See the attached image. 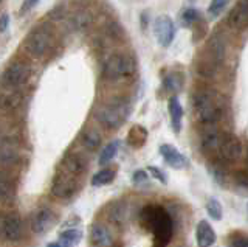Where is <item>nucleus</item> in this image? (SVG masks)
Listing matches in <instances>:
<instances>
[{
  "mask_svg": "<svg viewBox=\"0 0 248 247\" xmlns=\"http://www.w3.org/2000/svg\"><path fill=\"white\" fill-rule=\"evenodd\" d=\"M85 160L81 154L70 152L61 160L51 181V195L58 199H70L79 191L85 173Z\"/></svg>",
  "mask_w": 248,
  "mask_h": 247,
  "instance_id": "obj_1",
  "label": "nucleus"
},
{
  "mask_svg": "<svg viewBox=\"0 0 248 247\" xmlns=\"http://www.w3.org/2000/svg\"><path fill=\"white\" fill-rule=\"evenodd\" d=\"M140 222L154 236V247H168L174 235V221L163 205L151 204L140 212Z\"/></svg>",
  "mask_w": 248,
  "mask_h": 247,
  "instance_id": "obj_2",
  "label": "nucleus"
},
{
  "mask_svg": "<svg viewBox=\"0 0 248 247\" xmlns=\"http://www.w3.org/2000/svg\"><path fill=\"white\" fill-rule=\"evenodd\" d=\"M192 106L199 121L205 126H216L223 117V104L209 89H199L194 92Z\"/></svg>",
  "mask_w": 248,
  "mask_h": 247,
  "instance_id": "obj_3",
  "label": "nucleus"
},
{
  "mask_svg": "<svg viewBox=\"0 0 248 247\" xmlns=\"http://www.w3.org/2000/svg\"><path fill=\"white\" fill-rule=\"evenodd\" d=\"M130 112L132 106L126 98H115L98 107L95 118L107 129H118L129 118Z\"/></svg>",
  "mask_w": 248,
  "mask_h": 247,
  "instance_id": "obj_4",
  "label": "nucleus"
},
{
  "mask_svg": "<svg viewBox=\"0 0 248 247\" xmlns=\"http://www.w3.org/2000/svg\"><path fill=\"white\" fill-rule=\"evenodd\" d=\"M135 73V61L127 53H113L103 66V78L107 81H118L129 78Z\"/></svg>",
  "mask_w": 248,
  "mask_h": 247,
  "instance_id": "obj_5",
  "label": "nucleus"
},
{
  "mask_svg": "<svg viewBox=\"0 0 248 247\" xmlns=\"http://www.w3.org/2000/svg\"><path fill=\"white\" fill-rule=\"evenodd\" d=\"M53 41L54 37L51 30L45 25H41L36 27L33 32H30V34L25 37L23 47L33 58H44L50 51Z\"/></svg>",
  "mask_w": 248,
  "mask_h": 247,
  "instance_id": "obj_6",
  "label": "nucleus"
},
{
  "mask_svg": "<svg viewBox=\"0 0 248 247\" xmlns=\"http://www.w3.org/2000/svg\"><path fill=\"white\" fill-rule=\"evenodd\" d=\"M31 75V68L28 64L22 61H14L8 66L2 73V84L3 87L20 89L25 84Z\"/></svg>",
  "mask_w": 248,
  "mask_h": 247,
  "instance_id": "obj_7",
  "label": "nucleus"
},
{
  "mask_svg": "<svg viewBox=\"0 0 248 247\" xmlns=\"http://www.w3.org/2000/svg\"><path fill=\"white\" fill-rule=\"evenodd\" d=\"M23 238V222L17 214L0 216V239L8 243H19Z\"/></svg>",
  "mask_w": 248,
  "mask_h": 247,
  "instance_id": "obj_8",
  "label": "nucleus"
},
{
  "mask_svg": "<svg viewBox=\"0 0 248 247\" xmlns=\"http://www.w3.org/2000/svg\"><path fill=\"white\" fill-rule=\"evenodd\" d=\"M58 224V216L51 208L41 207L34 212L33 218H31V229L37 235H45Z\"/></svg>",
  "mask_w": 248,
  "mask_h": 247,
  "instance_id": "obj_9",
  "label": "nucleus"
},
{
  "mask_svg": "<svg viewBox=\"0 0 248 247\" xmlns=\"http://www.w3.org/2000/svg\"><path fill=\"white\" fill-rule=\"evenodd\" d=\"M206 53H208L206 58L211 59L219 67L225 63V56H227V37L223 36V33L216 32L211 34L206 44Z\"/></svg>",
  "mask_w": 248,
  "mask_h": 247,
  "instance_id": "obj_10",
  "label": "nucleus"
},
{
  "mask_svg": "<svg viewBox=\"0 0 248 247\" xmlns=\"http://www.w3.org/2000/svg\"><path fill=\"white\" fill-rule=\"evenodd\" d=\"M242 142L239 140L236 135H231V134H223V138L220 142V146L217 152L219 156L225 160V162H234L237 160L240 156H242Z\"/></svg>",
  "mask_w": 248,
  "mask_h": 247,
  "instance_id": "obj_11",
  "label": "nucleus"
},
{
  "mask_svg": "<svg viewBox=\"0 0 248 247\" xmlns=\"http://www.w3.org/2000/svg\"><path fill=\"white\" fill-rule=\"evenodd\" d=\"M154 32H155V36H157L158 44L161 47H169V45L172 44L174 36H175V25L169 16H158L155 19Z\"/></svg>",
  "mask_w": 248,
  "mask_h": 247,
  "instance_id": "obj_12",
  "label": "nucleus"
},
{
  "mask_svg": "<svg viewBox=\"0 0 248 247\" xmlns=\"http://www.w3.org/2000/svg\"><path fill=\"white\" fill-rule=\"evenodd\" d=\"M23 101V94L20 89L3 87L0 90V109L5 112H10L17 109Z\"/></svg>",
  "mask_w": 248,
  "mask_h": 247,
  "instance_id": "obj_13",
  "label": "nucleus"
},
{
  "mask_svg": "<svg viewBox=\"0 0 248 247\" xmlns=\"http://www.w3.org/2000/svg\"><path fill=\"white\" fill-rule=\"evenodd\" d=\"M222 138H223V134L219 129L214 128V126H206V129L203 131V134H202V138H200L202 149H203L205 152H209V154L217 152Z\"/></svg>",
  "mask_w": 248,
  "mask_h": 247,
  "instance_id": "obj_14",
  "label": "nucleus"
},
{
  "mask_svg": "<svg viewBox=\"0 0 248 247\" xmlns=\"http://www.w3.org/2000/svg\"><path fill=\"white\" fill-rule=\"evenodd\" d=\"M160 154H161V157L165 159V162L170 168L182 169V168H185L186 165H188V160H186V157L183 156V154L177 148H174V146H170L168 143L160 146Z\"/></svg>",
  "mask_w": 248,
  "mask_h": 247,
  "instance_id": "obj_15",
  "label": "nucleus"
},
{
  "mask_svg": "<svg viewBox=\"0 0 248 247\" xmlns=\"http://www.w3.org/2000/svg\"><path fill=\"white\" fill-rule=\"evenodd\" d=\"M248 20V2L240 0V2L231 10L228 16V25L232 30H244Z\"/></svg>",
  "mask_w": 248,
  "mask_h": 247,
  "instance_id": "obj_16",
  "label": "nucleus"
},
{
  "mask_svg": "<svg viewBox=\"0 0 248 247\" xmlns=\"http://www.w3.org/2000/svg\"><path fill=\"white\" fill-rule=\"evenodd\" d=\"M216 231L208 221L202 219L196 227V243L197 247H211L216 243Z\"/></svg>",
  "mask_w": 248,
  "mask_h": 247,
  "instance_id": "obj_17",
  "label": "nucleus"
},
{
  "mask_svg": "<svg viewBox=\"0 0 248 247\" xmlns=\"http://www.w3.org/2000/svg\"><path fill=\"white\" fill-rule=\"evenodd\" d=\"M19 159V149L11 137H3L0 140V165H11Z\"/></svg>",
  "mask_w": 248,
  "mask_h": 247,
  "instance_id": "obj_18",
  "label": "nucleus"
},
{
  "mask_svg": "<svg viewBox=\"0 0 248 247\" xmlns=\"http://www.w3.org/2000/svg\"><path fill=\"white\" fill-rule=\"evenodd\" d=\"M90 241L96 247H108V246H112L113 239H112L110 230H108L104 224L95 222V224H92V227H90Z\"/></svg>",
  "mask_w": 248,
  "mask_h": 247,
  "instance_id": "obj_19",
  "label": "nucleus"
},
{
  "mask_svg": "<svg viewBox=\"0 0 248 247\" xmlns=\"http://www.w3.org/2000/svg\"><path fill=\"white\" fill-rule=\"evenodd\" d=\"M92 24H93V16L89 11L73 13L72 16H68V19H67V27L76 33L85 32V30L92 27Z\"/></svg>",
  "mask_w": 248,
  "mask_h": 247,
  "instance_id": "obj_20",
  "label": "nucleus"
},
{
  "mask_svg": "<svg viewBox=\"0 0 248 247\" xmlns=\"http://www.w3.org/2000/svg\"><path fill=\"white\" fill-rule=\"evenodd\" d=\"M168 109H169V115H170V123H172V129L175 132H180L182 121H183V107L180 104V99L177 97H170Z\"/></svg>",
  "mask_w": 248,
  "mask_h": 247,
  "instance_id": "obj_21",
  "label": "nucleus"
},
{
  "mask_svg": "<svg viewBox=\"0 0 248 247\" xmlns=\"http://www.w3.org/2000/svg\"><path fill=\"white\" fill-rule=\"evenodd\" d=\"M147 140V131L141 125L132 126L127 134V143L132 148H141Z\"/></svg>",
  "mask_w": 248,
  "mask_h": 247,
  "instance_id": "obj_22",
  "label": "nucleus"
},
{
  "mask_svg": "<svg viewBox=\"0 0 248 247\" xmlns=\"http://www.w3.org/2000/svg\"><path fill=\"white\" fill-rule=\"evenodd\" d=\"M81 142L89 151H95L101 146L103 137H101V134L95 129H85L84 132L81 134Z\"/></svg>",
  "mask_w": 248,
  "mask_h": 247,
  "instance_id": "obj_23",
  "label": "nucleus"
},
{
  "mask_svg": "<svg viewBox=\"0 0 248 247\" xmlns=\"http://www.w3.org/2000/svg\"><path fill=\"white\" fill-rule=\"evenodd\" d=\"M219 68H220V67L217 66V64H214L211 59L205 58V59H202L200 63L196 66V72H197V75L203 76V78L211 80V78H214V76L217 75V72H219Z\"/></svg>",
  "mask_w": 248,
  "mask_h": 247,
  "instance_id": "obj_24",
  "label": "nucleus"
},
{
  "mask_svg": "<svg viewBox=\"0 0 248 247\" xmlns=\"http://www.w3.org/2000/svg\"><path fill=\"white\" fill-rule=\"evenodd\" d=\"M115 176H116L115 169H110V168L101 169V171H98L96 174H93L92 185L93 187H104V185H108L113 182Z\"/></svg>",
  "mask_w": 248,
  "mask_h": 247,
  "instance_id": "obj_25",
  "label": "nucleus"
},
{
  "mask_svg": "<svg viewBox=\"0 0 248 247\" xmlns=\"http://www.w3.org/2000/svg\"><path fill=\"white\" fill-rule=\"evenodd\" d=\"M13 196H14V190L10 179L3 173H0V205L8 204L13 199Z\"/></svg>",
  "mask_w": 248,
  "mask_h": 247,
  "instance_id": "obj_26",
  "label": "nucleus"
},
{
  "mask_svg": "<svg viewBox=\"0 0 248 247\" xmlns=\"http://www.w3.org/2000/svg\"><path fill=\"white\" fill-rule=\"evenodd\" d=\"M120 151V140H113L108 145H106V148L101 151V156H99V165H107L108 162H112L116 154Z\"/></svg>",
  "mask_w": 248,
  "mask_h": 247,
  "instance_id": "obj_27",
  "label": "nucleus"
},
{
  "mask_svg": "<svg viewBox=\"0 0 248 247\" xmlns=\"http://www.w3.org/2000/svg\"><path fill=\"white\" fill-rule=\"evenodd\" d=\"M61 244H64L67 247L78 244L82 239V231L79 229H67L59 235Z\"/></svg>",
  "mask_w": 248,
  "mask_h": 247,
  "instance_id": "obj_28",
  "label": "nucleus"
},
{
  "mask_svg": "<svg viewBox=\"0 0 248 247\" xmlns=\"http://www.w3.org/2000/svg\"><path fill=\"white\" fill-rule=\"evenodd\" d=\"M209 169V174L213 176V179L220 185V187H223L225 183H227V171H225V168L222 164H219V162H214L213 165L208 166Z\"/></svg>",
  "mask_w": 248,
  "mask_h": 247,
  "instance_id": "obj_29",
  "label": "nucleus"
},
{
  "mask_svg": "<svg viewBox=\"0 0 248 247\" xmlns=\"http://www.w3.org/2000/svg\"><path fill=\"white\" fill-rule=\"evenodd\" d=\"M163 84H165V89L168 92H178L183 87V78L180 73H172L166 76Z\"/></svg>",
  "mask_w": 248,
  "mask_h": 247,
  "instance_id": "obj_30",
  "label": "nucleus"
},
{
  "mask_svg": "<svg viewBox=\"0 0 248 247\" xmlns=\"http://www.w3.org/2000/svg\"><path fill=\"white\" fill-rule=\"evenodd\" d=\"M206 212H208V214L211 216L213 219H216V221H220V219L223 218V208H222V204H220L217 199H214V198L208 199V202H206Z\"/></svg>",
  "mask_w": 248,
  "mask_h": 247,
  "instance_id": "obj_31",
  "label": "nucleus"
},
{
  "mask_svg": "<svg viewBox=\"0 0 248 247\" xmlns=\"http://www.w3.org/2000/svg\"><path fill=\"white\" fill-rule=\"evenodd\" d=\"M230 3V0H213L211 5H209V8H208V14H209V17H217L219 14L225 10V6H227Z\"/></svg>",
  "mask_w": 248,
  "mask_h": 247,
  "instance_id": "obj_32",
  "label": "nucleus"
},
{
  "mask_svg": "<svg viewBox=\"0 0 248 247\" xmlns=\"http://www.w3.org/2000/svg\"><path fill=\"white\" fill-rule=\"evenodd\" d=\"M199 19H200V13L196 8H188V10L183 11V16H182L183 25L191 27V25L196 24V22H199Z\"/></svg>",
  "mask_w": 248,
  "mask_h": 247,
  "instance_id": "obj_33",
  "label": "nucleus"
},
{
  "mask_svg": "<svg viewBox=\"0 0 248 247\" xmlns=\"http://www.w3.org/2000/svg\"><path fill=\"white\" fill-rule=\"evenodd\" d=\"M147 173H149L154 179H157L160 183H168V177H166V174L161 171L160 168H157V166H147Z\"/></svg>",
  "mask_w": 248,
  "mask_h": 247,
  "instance_id": "obj_34",
  "label": "nucleus"
},
{
  "mask_svg": "<svg viewBox=\"0 0 248 247\" xmlns=\"http://www.w3.org/2000/svg\"><path fill=\"white\" fill-rule=\"evenodd\" d=\"M64 14H65V5L61 3L58 6H54V8L48 13V17L51 20H61V19H64Z\"/></svg>",
  "mask_w": 248,
  "mask_h": 247,
  "instance_id": "obj_35",
  "label": "nucleus"
},
{
  "mask_svg": "<svg viewBox=\"0 0 248 247\" xmlns=\"http://www.w3.org/2000/svg\"><path fill=\"white\" fill-rule=\"evenodd\" d=\"M149 181V176H147V173L144 171V169H137V171L132 174V182L134 183H144Z\"/></svg>",
  "mask_w": 248,
  "mask_h": 247,
  "instance_id": "obj_36",
  "label": "nucleus"
},
{
  "mask_svg": "<svg viewBox=\"0 0 248 247\" xmlns=\"http://www.w3.org/2000/svg\"><path fill=\"white\" fill-rule=\"evenodd\" d=\"M230 247H248V241L245 236L237 235L230 241Z\"/></svg>",
  "mask_w": 248,
  "mask_h": 247,
  "instance_id": "obj_37",
  "label": "nucleus"
},
{
  "mask_svg": "<svg viewBox=\"0 0 248 247\" xmlns=\"http://www.w3.org/2000/svg\"><path fill=\"white\" fill-rule=\"evenodd\" d=\"M37 3H39V0H25V2H23L22 6H20V13L22 14L23 13H28L30 10H33Z\"/></svg>",
  "mask_w": 248,
  "mask_h": 247,
  "instance_id": "obj_38",
  "label": "nucleus"
},
{
  "mask_svg": "<svg viewBox=\"0 0 248 247\" xmlns=\"http://www.w3.org/2000/svg\"><path fill=\"white\" fill-rule=\"evenodd\" d=\"M8 25H10V16L2 14V17H0V33H5L8 30Z\"/></svg>",
  "mask_w": 248,
  "mask_h": 247,
  "instance_id": "obj_39",
  "label": "nucleus"
},
{
  "mask_svg": "<svg viewBox=\"0 0 248 247\" xmlns=\"http://www.w3.org/2000/svg\"><path fill=\"white\" fill-rule=\"evenodd\" d=\"M236 181H237V183L240 185V187L245 188V187H247V182H248V179H247V173H245V171H239L237 176H236Z\"/></svg>",
  "mask_w": 248,
  "mask_h": 247,
  "instance_id": "obj_40",
  "label": "nucleus"
},
{
  "mask_svg": "<svg viewBox=\"0 0 248 247\" xmlns=\"http://www.w3.org/2000/svg\"><path fill=\"white\" fill-rule=\"evenodd\" d=\"M46 247H67V246L61 244V243H50V244H46Z\"/></svg>",
  "mask_w": 248,
  "mask_h": 247,
  "instance_id": "obj_41",
  "label": "nucleus"
}]
</instances>
